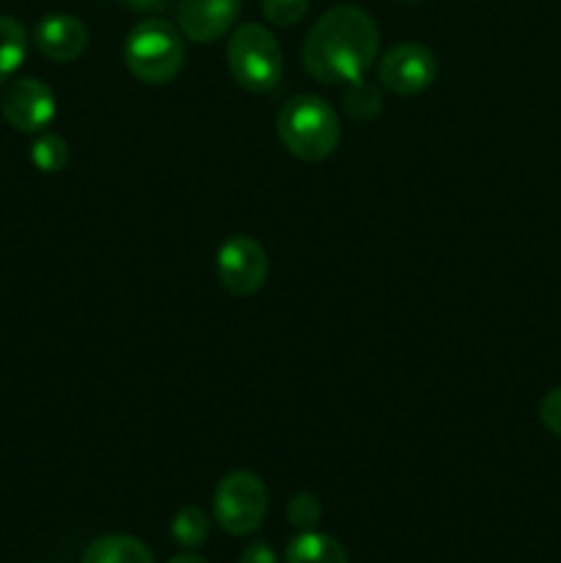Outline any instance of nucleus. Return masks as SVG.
Instances as JSON below:
<instances>
[{
  "label": "nucleus",
  "instance_id": "obj_18",
  "mask_svg": "<svg viewBox=\"0 0 561 563\" xmlns=\"http://www.w3.org/2000/svg\"><path fill=\"white\" fill-rule=\"evenodd\" d=\"M286 517H289V522L297 531H311L319 522V517H322V506H319V500L311 493H300L286 506Z\"/></svg>",
  "mask_w": 561,
  "mask_h": 563
},
{
  "label": "nucleus",
  "instance_id": "obj_15",
  "mask_svg": "<svg viewBox=\"0 0 561 563\" xmlns=\"http://www.w3.org/2000/svg\"><path fill=\"white\" fill-rule=\"evenodd\" d=\"M344 110L355 121H374L380 115V110H383V93L366 77H361L355 82H346Z\"/></svg>",
  "mask_w": 561,
  "mask_h": 563
},
{
  "label": "nucleus",
  "instance_id": "obj_5",
  "mask_svg": "<svg viewBox=\"0 0 561 563\" xmlns=\"http://www.w3.org/2000/svg\"><path fill=\"white\" fill-rule=\"evenodd\" d=\"M267 487L251 471H234L215 487V520L231 537H251L267 517Z\"/></svg>",
  "mask_w": 561,
  "mask_h": 563
},
{
  "label": "nucleus",
  "instance_id": "obj_6",
  "mask_svg": "<svg viewBox=\"0 0 561 563\" xmlns=\"http://www.w3.org/2000/svg\"><path fill=\"white\" fill-rule=\"evenodd\" d=\"M215 269H218V278L226 291H231L234 297H251L267 280L270 262L264 247L253 236L234 234L218 247Z\"/></svg>",
  "mask_w": 561,
  "mask_h": 563
},
{
  "label": "nucleus",
  "instance_id": "obj_23",
  "mask_svg": "<svg viewBox=\"0 0 561 563\" xmlns=\"http://www.w3.org/2000/svg\"><path fill=\"white\" fill-rule=\"evenodd\" d=\"M399 3H421V0H399Z\"/></svg>",
  "mask_w": 561,
  "mask_h": 563
},
{
  "label": "nucleus",
  "instance_id": "obj_17",
  "mask_svg": "<svg viewBox=\"0 0 561 563\" xmlns=\"http://www.w3.org/2000/svg\"><path fill=\"white\" fill-rule=\"evenodd\" d=\"M311 0H262V11L267 22L280 27H292L306 16Z\"/></svg>",
  "mask_w": 561,
  "mask_h": 563
},
{
  "label": "nucleus",
  "instance_id": "obj_20",
  "mask_svg": "<svg viewBox=\"0 0 561 563\" xmlns=\"http://www.w3.org/2000/svg\"><path fill=\"white\" fill-rule=\"evenodd\" d=\"M237 563H278V555L267 542H253L251 548H245V553L240 555Z\"/></svg>",
  "mask_w": 561,
  "mask_h": 563
},
{
  "label": "nucleus",
  "instance_id": "obj_7",
  "mask_svg": "<svg viewBox=\"0 0 561 563\" xmlns=\"http://www.w3.org/2000/svg\"><path fill=\"white\" fill-rule=\"evenodd\" d=\"M0 110L3 119L14 126L16 132H28V135H38L47 130L55 119V102L53 88L36 77H11L0 97Z\"/></svg>",
  "mask_w": 561,
  "mask_h": 563
},
{
  "label": "nucleus",
  "instance_id": "obj_9",
  "mask_svg": "<svg viewBox=\"0 0 561 563\" xmlns=\"http://www.w3.org/2000/svg\"><path fill=\"white\" fill-rule=\"evenodd\" d=\"M242 0H179L176 22L182 36L196 44H209L226 36L240 16Z\"/></svg>",
  "mask_w": 561,
  "mask_h": 563
},
{
  "label": "nucleus",
  "instance_id": "obj_16",
  "mask_svg": "<svg viewBox=\"0 0 561 563\" xmlns=\"http://www.w3.org/2000/svg\"><path fill=\"white\" fill-rule=\"evenodd\" d=\"M31 163L42 174H61L69 165V143L53 132H38L31 146Z\"/></svg>",
  "mask_w": 561,
  "mask_h": 563
},
{
  "label": "nucleus",
  "instance_id": "obj_22",
  "mask_svg": "<svg viewBox=\"0 0 561 563\" xmlns=\"http://www.w3.org/2000/svg\"><path fill=\"white\" fill-rule=\"evenodd\" d=\"M168 563H209V561L201 559V555H196V553H182V555H176V559H170Z\"/></svg>",
  "mask_w": 561,
  "mask_h": 563
},
{
  "label": "nucleus",
  "instance_id": "obj_19",
  "mask_svg": "<svg viewBox=\"0 0 561 563\" xmlns=\"http://www.w3.org/2000/svg\"><path fill=\"white\" fill-rule=\"evenodd\" d=\"M539 421L550 434L561 438V388H553L539 401Z\"/></svg>",
  "mask_w": 561,
  "mask_h": 563
},
{
  "label": "nucleus",
  "instance_id": "obj_14",
  "mask_svg": "<svg viewBox=\"0 0 561 563\" xmlns=\"http://www.w3.org/2000/svg\"><path fill=\"white\" fill-rule=\"evenodd\" d=\"M170 537H174V542L179 544V548H201L209 539L207 511L198 509V506H185V509L176 511V517L170 520Z\"/></svg>",
  "mask_w": 561,
  "mask_h": 563
},
{
  "label": "nucleus",
  "instance_id": "obj_13",
  "mask_svg": "<svg viewBox=\"0 0 561 563\" xmlns=\"http://www.w3.org/2000/svg\"><path fill=\"white\" fill-rule=\"evenodd\" d=\"M28 55V31L14 16L0 14V86L16 75Z\"/></svg>",
  "mask_w": 561,
  "mask_h": 563
},
{
  "label": "nucleus",
  "instance_id": "obj_4",
  "mask_svg": "<svg viewBox=\"0 0 561 563\" xmlns=\"http://www.w3.org/2000/svg\"><path fill=\"white\" fill-rule=\"evenodd\" d=\"M226 60H229L234 82L245 91H273L284 75V49H280L275 33L258 22H242L231 33Z\"/></svg>",
  "mask_w": 561,
  "mask_h": 563
},
{
  "label": "nucleus",
  "instance_id": "obj_3",
  "mask_svg": "<svg viewBox=\"0 0 561 563\" xmlns=\"http://www.w3.org/2000/svg\"><path fill=\"white\" fill-rule=\"evenodd\" d=\"M185 36L160 16L141 20L124 38V64L135 80L165 86L185 66Z\"/></svg>",
  "mask_w": 561,
  "mask_h": 563
},
{
  "label": "nucleus",
  "instance_id": "obj_1",
  "mask_svg": "<svg viewBox=\"0 0 561 563\" xmlns=\"http://www.w3.org/2000/svg\"><path fill=\"white\" fill-rule=\"evenodd\" d=\"M380 53V27L369 11L341 3L324 11L302 42V66L328 86L366 77Z\"/></svg>",
  "mask_w": 561,
  "mask_h": 563
},
{
  "label": "nucleus",
  "instance_id": "obj_2",
  "mask_svg": "<svg viewBox=\"0 0 561 563\" xmlns=\"http://www.w3.org/2000/svg\"><path fill=\"white\" fill-rule=\"evenodd\" d=\"M278 141L302 163H322L339 148L341 121L317 93H297L278 110Z\"/></svg>",
  "mask_w": 561,
  "mask_h": 563
},
{
  "label": "nucleus",
  "instance_id": "obj_11",
  "mask_svg": "<svg viewBox=\"0 0 561 563\" xmlns=\"http://www.w3.org/2000/svg\"><path fill=\"white\" fill-rule=\"evenodd\" d=\"M82 563H154V555L141 539L127 537V533H110V537H99L88 544Z\"/></svg>",
  "mask_w": 561,
  "mask_h": 563
},
{
  "label": "nucleus",
  "instance_id": "obj_21",
  "mask_svg": "<svg viewBox=\"0 0 561 563\" xmlns=\"http://www.w3.org/2000/svg\"><path fill=\"white\" fill-rule=\"evenodd\" d=\"M124 5H130L132 11H148V14H160L170 5V0H121Z\"/></svg>",
  "mask_w": 561,
  "mask_h": 563
},
{
  "label": "nucleus",
  "instance_id": "obj_12",
  "mask_svg": "<svg viewBox=\"0 0 561 563\" xmlns=\"http://www.w3.org/2000/svg\"><path fill=\"white\" fill-rule=\"evenodd\" d=\"M284 563H350V559L346 550L328 533L300 531L286 548Z\"/></svg>",
  "mask_w": 561,
  "mask_h": 563
},
{
  "label": "nucleus",
  "instance_id": "obj_10",
  "mask_svg": "<svg viewBox=\"0 0 561 563\" xmlns=\"http://www.w3.org/2000/svg\"><path fill=\"white\" fill-rule=\"evenodd\" d=\"M33 42H36L38 53L44 58L55 60V64H69L77 60L88 47V27L82 25L77 16L72 14H55L42 16L33 27Z\"/></svg>",
  "mask_w": 561,
  "mask_h": 563
},
{
  "label": "nucleus",
  "instance_id": "obj_8",
  "mask_svg": "<svg viewBox=\"0 0 561 563\" xmlns=\"http://www.w3.org/2000/svg\"><path fill=\"white\" fill-rule=\"evenodd\" d=\"M380 82L388 88L391 93L399 97H416V93L427 91L438 77V58L429 47L418 42H402L394 44L388 53L380 58Z\"/></svg>",
  "mask_w": 561,
  "mask_h": 563
}]
</instances>
